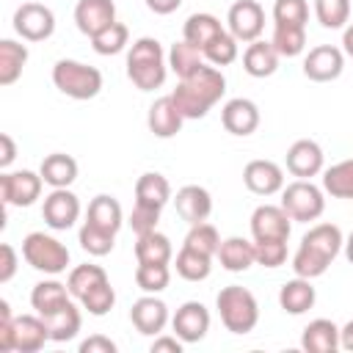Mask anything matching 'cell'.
Returning a JSON list of instances; mask_svg holds the SVG:
<instances>
[{
	"mask_svg": "<svg viewBox=\"0 0 353 353\" xmlns=\"http://www.w3.org/2000/svg\"><path fill=\"white\" fill-rule=\"evenodd\" d=\"M345 245V237H342V229L334 226V223H317L312 226L303 237H301V245L298 251L292 254V270L295 276L301 279H317L328 270V265L339 256Z\"/></svg>",
	"mask_w": 353,
	"mask_h": 353,
	"instance_id": "obj_1",
	"label": "cell"
},
{
	"mask_svg": "<svg viewBox=\"0 0 353 353\" xmlns=\"http://www.w3.org/2000/svg\"><path fill=\"white\" fill-rule=\"evenodd\" d=\"M223 94H226V77L212 63L210 66L204 63L199 72L179 80L176 88L171 91V97L185 119H204L210 113V108L215 102H221Z\"/></svg>",
	"mask_w": 353,
	"mask_h": 353,
	"instance_id": "obj_2",
	"label": "cell"
},
{
	"mask_svg": "<svg viewBox=\"0 0 353 353\" xmlns=\"http://www.w3.org/2000/svg\"><path fill=\"white\" fill-rule=\"evenodd\" d=\"M168 74V58L163 52V44L152 36H143L132 41L127 52V77L141 91H154L165 83Z\"/></svg>",
	"mask_w": 353,
	"mask_h": 353,
	"instance_id": "obj_3",
	"label": "cell"
},
{
	"mask_svg": "<svg viewBox=\"0 0 353 353\" xmlns=\"http://www.w3.org/2000/svg\"><path fill=\"white\" fill-rule=\"evenodd\" d=\"M215 306H218L223 328L232 334H251L259 323V303H256L254 292L240 284L223 287L215 298Z\"/></svg>",
	"mask_w": 353,
	"mask_h": 353,
	"instance_id": "obj_4",
	"label": "cell"
},
{
	"mask_svg": "<svg viewBox=\"0 0 353 353\" xmlns=\"http://www.w3.org/2000/svg\"><path fill=\"white\" fill-rule=\"evenodd\" d=\"M52 83L61 94L72 97V99H94L102 91V72L97 66L72 61V58H61L52 66Z\"/></svg>",
	"mask_w": 353,
	"mask_h": 353,
	"instance_id": "obj_5",
	"label": "cell"
},
{
	"mask_svg": "<svg viewBox=\"0 0 353 353\" xmlns=\"http://www.w3.org/2000/svg\"><path fill=\"white\" fill-rule=\"evenodd\" d=\"M22 256L33 270H41V273H50V276L63 273L66 265H69V248L61 240H55L52 234H44V232H30L22 240Z\"/></svg>",
	"mask_w": 353,
	"mask_h": 353,
	"instance_id": "obj_6",
	"label": "cell"
},
{
	"mask_svg": "<svg viewBox=\"0 0 353 353\" xmlns=\"http://www.w3.org/2000/svg\"><path fill=\"white\" fill-rule=\"evenodd\" d=\"M281 207L287 210V215L292 221L309 223L323 215L325 199H323V190L317 185H312V179H295L281 188Z\"/></svg>",
	"mask_w": 353,
	"mask_h": 353,
	"instance_id": "obj_7",
	"label": "cell"
},
{
	"mask_svg": "<svg viewBox=\"0 0 353 353\" xmlns=\"http://www.w3.org/2000/svg\"><path fill=\"white\" fill-rule=\"evenodd\" d=\"M41 174L36 171H6L0 174V199L6 207H30L41 196Z\"/></svg>",
	"mask_w": 353,
	"mask_h": 353,
	"instance_id": "obj_8",
	"label": "cell"
},
{
	"mask_svg": "<svg viewBox=\"0 0 353 353\" xmlns=\"http://www.w3.org/2000/svg\"><path fill=\"white\" fill-rule=\"evenodd\" d=\"M14 30L25 41H44L55 33V14L44 3H22L14 11Z\"/></svg>",
	"mask_w": 353,
	"mask_h": 353,
	"instance_id": "obj_9",
	"label": "cell"
},
{
	"mask_svg": "<svg viewBox=\"0 0 353 353\" xmlns=\"http://www.w3.org/2000/svg\"><path fill=\"white\" fill-rule=\"evenodd\" d=\"M41 218L50 229L55 232H66L74 226V221L80 218V199L69 190V188H52L50 196H44L41 204Z\"/></svg>",
	"mask_w": 353,
	"mask_h": 353,
	"instance_id": "obj_10",
	"label": "cell"
},
{
	"mask_svg": "<svg viewBox=\"0 0 353 353\" xmlns=\"http://www.w3.org/2000/svg\"><path fill=\"white\" fill-rule=\"evenodd\" d=\"M226 22H229V33L237 41L251 44L265 30V11L256 0H237V3H232L229 14H226Z\"/></svg>",
	"mask_w": 353,
	"mask_h": 353,
	"instance_id": "obj_11",
	"label": "cell"
},
{
	"mask_svg": "<svg viewBox=\"0 0 353 353\" xmlns=\"http://www.w3.org/2000/svg\"><path fill=\"white\" fill-rule=\"evenodd\" d=\"M342 69H345V52L334 44L312 47L303 58V74L314 83H331L342 74Z\"/></svg>",
	"mask_w": 353,
	"mask_h": 353,
	"instance_id": "obj_12",
	"label": "cell"
},
{
	"mask_svg": "<svg viewBox=\"0 0 353 353\" xmlns=\"http://www.w3.org/2000/svg\"><path fill=\"white\" fill-rule=\"evenodd\" d=\"M292 232V218L281 204H259L251 215L254 240H287Z\"/></svg>",
	"mask_w": 353,
	"mask_h": 353,
	"instance_id": "obj_13",
	"label": "cell"
},
{
	"mask_svg": "<svg viewBox=\"0 0 353 353\" xmlns=\"http://www.w3.org/2000/svg\"><path fill=\"white\" fill-rule=\"evenodd\" d=\"M171 328L182 342H201L210 331V312L201 301H185L171 317Z\"/></svg>",
	"mask_w": 353,
	"mask_h": 353,
	"instance_id": "obj_14",
	"label": "cell"
},
{
	"mask_svg": "<svg viewBox=\"0 0 353 353\" xmlns=\"http://www.w3.org/2000/svg\"><path fill=\"white\" fill-rule=\"evenodd\" d=\"M47 339H50V328H47V320L41 314H19V317H14L11 350L36 353V350L44 347Z\"/></svg>",
	"mask_w": 353,
	"mask_h": 353,
	"instance_id": "obj_15",
	"label": "cell"
},
{
	"mask_svg": "<svg viewBox=\"0 0 353 353\" xmlns=\"http://www.w3.org/2000/svg\"><path fill=\"white\" fill-rule=\"evenodd\" d=\"M323 160H325V154H323L320 143L312 138H301L287 149V171L298 179L317 176L323 171Z\"/></svg>",
	"mask_w": 353,
	"mask_h": 353,
	"instance_id": "obj_16",
	"label": "cell"
},
{
	"mask_svg": "<svg viewBox=\"0 0 353 353\" xmlns=\"http://www.w3.org/2000/svg\"><path fill=\"white\" fill-rule=\"evenodd\" d=\"M130 320H132V325L138 328V334H143V336H157V334H163V328L168 325V306H165L160 298H154V295L146 292L143 298H138V301L132 303Z\"/></svg>",
	"mask_w": 353,
	"mask_h": 353,
	"instance_id": "obj_17",
	"label": "cell"
},
{
	"mask_svg": "<svg viewBox=\"0 0 353 353\" xmlns=\"http://www.w3.org/2000/svg\"><path fill=\"white\" fill-rule=\"evenodd\" d=\"M116 22V3L113 0H77L74 6V25L88 39Z\"/></svg>",
	"mask_w": 353,
	"mask_h": 353,
	"instance_id": "obj_18",
	"label": "cell"
},
{
	"mask_svg": "<svg viewBox=\"0 0 353 353\" xmlns=\"http://www.w3.org/2000/svg\"><path fill=\"white\" fill-rule=\"evenodd\" d=\"M221 124H223V130L232 132V135H240V138L251 135V132L259 127V108H256V102H251V99H245V97L229 99V102L221 108Z\"/></svg>",
	"mask_w": 353,
	"mask_h": 353,
	"instance_id": "obj_19",
	"label": "cell"
},
{
	"mask_svg": "<svg viewBox=\"0 0 353 353\" xmlns=\"http://www.w3.org/2000/svg\"><path fill=\"white\" fill-rule=\"evenodd\" d=\"M243 182L256 196H273L284 188V171L273 160H251L243 168Z\"/></svg>",
	"mask_w": 353,
	"mask_h": 353,
	"instance_id": "obj_20",
	"label": "cell"
},
{
	"mask_svg": "<svg viewBox=\"0 0 353 353\" xmlns=\"http://www.w3.org/2000/svg\"><path fill=\"white\" fill-rule=\"evenodd\" d=\"M174 204H176L179 218H182L185 223H190V226L207 221L210 212H212V196H210V190L201 188V185H185V188H179Z\"/></svg>",
	"mask_w": 353,
	"mask_h": 353,
	"instance_id": "obj_21",
	"label": "cell"
},
{
	"mask_svg": "<svg viewBox=\"0 0 353 353\" xmlns=\"http://www.w3.org/2000/svg\"><path fill=\"white\" fill-rule=\"evenodd\" d=\"M182 121H185V116L179 113V108H176V102H174L171 94L154 99L152 108H149V116H146L149 132L154 138H174L182 130Z\"/></svg>",
	"mask_w": 353,
	"mask_h": 353,
	"instance_id": "obj_22",
	"label": "cell"
},
{
	"mask_svg": "<svg viewBox=\"0 0 353 353\" xmlns=\"http://www.w3.org/2000/svg\"><path fill=\"white\" fill-rule=\"evenodd\" d=\"M301 347L309 353H334L339 347V325L325 317L312 320L301 334Z\"/></svg>",
	"mask_w": 353,
	"mask_h": 353,
	"instance_id": "obj_23",
	"label": "cell"
},
{
	"mask_svg": "<svg viewBox=\"0 0 353 353\" xmlns=\"http://www.w3.org/2000/svg\"><path fill=\"white\" fill-rule=\"evenodd\" d=\"M218 259H221L223 270L243 273V270H248L256 262V245L248 243L245 237H226V240H221Z\"/></svg>",
	"mask_w": 353,
	"mask_h": 353,
	"instance_id": "obj_24",
	"label": "cell"
},
{
	"mask_svg": "<svg viewBox=\"0 0 353 353\" xmlns=\"http://www.w3.org/2000/svg\"><path fill=\"white\" fill-rule=\"evenodd\" d=\"M279 52L273 47V41H251L243 52V69L251 74V77H270L276 69H279Z\"/></svg>",
	"mask_w": 353,
	"mask_h": 353,
	"instance_id": "obj_25",
	"label": "cell"
},
{
	"mask_svg": "<svg viewBox=\"0 0 353 353\" xmlns=\"http://www.w3.org/2000/svg\"><path fill=\"white\" fill-rule=\"evenodd\" d=\"M314 301H317V292L312 287V279L295 276L292 281H287L279 290V306L287 314H303V312H309L314 306Z\"/></svg>",
	"mask_w": 353,
	"mask_h": 353,
	"instance_id": "obj_26",
	"label": "cell"
},
{
	"mask_svg": "<svg viewBox=\"0 0 353 353\" xmlns=\"http://www.w3.org/2000/svg\"><path fill=\"white\" fill-rule=\"evenodd\" d=\"M69 301H72L69 287L61 284V281H55V279L39 281V284L33 287V292H30V306H33L36 314H41V317H47V314L63 309Z\"/></svg>",
	"mask_w": 353,
	"mask_h": 353,
	"instance_id": "obj_27",
	"label": "cell"
},
{
	"mask_svg": "<svg viewBox=\"0 0 353 353\" xmlns=\"http://www.w3.org/2000/svg\"><path fill=\"white\" fill-rule=\"evenodd\" d=\"M41 179L50 185V188H69L74 179H77V160L72 154H63V152H52L41 160V168H39Z\"/></svg>",
	"mask_w": 353,
	"mask_h": 353,
	"instance_id": "obj_28",
	"label": "cell"
},
{
	"mask_svg": "<svg viewBox=\"0 0 353 353\" xmlns=\"http://www.w3.org/2000/svg\"><path fill=\"white\" fill-rule=\"evenodd\" d=\"M171 201V185L163 174L157 171H146L138 176L135 182V204H146V207H157L163 210Z\"/></svg>",
	"mask_w": 353,
	"mask_h": 353,
	"instance_id": "obj_29",
	"label": "cell"
},
{
	"mask_svg": "<svg viewBox=\"0 0 353 353\" xmlns=\"http://www.w3.org/2000/svg\"><path fill=\"white\" fill-rule=\"evenodd\" d=\"M85 221L94 223V226H99V229H105V232H113L116 234L121 229V223H124V212H121V204L113 196L99 193V196L91 199L88 212H85Z\"/></svg>",
	"mask_w": 353,
	"mask_h": 353,
	"instance_id": "obj_30",
	"label": "cell"
},
{
	"mask_svg": "<svg viewBox=\"0 0 353 353\" xmlns=\"http://www.w3.org/2000/svg\"><path fill=\"white\" fill-rule=\"evenodd\" d=\"M221 33H223L221 19L212 17V14H190V17L185 19V25H182V39L190 41L193 47H199V50H204V47H207L210 41H215Z\"/></svg>",
	"mask_w": 353,
	"mask_h": 353,
	"instance_id": "obj_31",
	"label": "cell"
},
{
	"mask_svg": "<svg viewBox=\"0 0 353 353\" xmlns=\"http://www.w3.org/2000/svg\"><path fill=\"white\" fill-rule=\"evenodd\" d=\"M25 63H28V47L14 39H3L0 41V85H14Z\"/></svg>",
	"mask_w": 353,
	"mask_h": 353,
	"instance_id": "obj_32",
	"label": "cell"
},
{
	"mask_svg": "<svg viewBox=\"0 0 353 353\" xmlns=\"http://www.w3.org/2000/svg\"><path fill=\"white\" fill-rule=\"evenodd\" d=\"M174 256L171 240L163 232H149V234H138L135 240V259L138 262H152V265H168Z\"/></svg>",
	"mask_w": 353,
	"mask_h": 353,
	"instance_id": "obj_33",
	"label": "cell"
},
{
	"mask_svg": "<svg viewBox=\"0 0 353 353\" xmlns=\"http://www.w3.org/2000/svg\"><path fill=\"white\" fill-rule=\"evenodd\" d=\"M44 320H47V328H50V339L52 342H69V339H74L77 331H80V325H83V314H80V309L72 301L63 309L47 314Z\"/></svg>",
	"mask_w": 353,
	"mask_h": 353,
	"instance_id": "obj_34",
	"label": "cell"
},
{
	"mask_svg": "<svg viewBox=\"0 0 353 353\" xmlns=\"http://www.w3.org/2000/svg\"><path fill=\"white\" fill-rule=\"evenodd\" d=\"M204 66V52L199 50V47H193L190 41H176V44H171V50H168V69L179 77V80H185V77H190L193 72H199Z\"/></svg>",
	"mask_w": 353,
	"mask_h": 353,
	"instance_id": "obj_35",
	"label": "cell"
},
{
	"mask_svg": "<svg viewBox=\"0 0 353 353\" xmlns=\"http://www.w3.org/2000/svg\"><path fill=\"white\" fill-rule=\"evenodd\" d=\"M323 190L334 199H350L353 201V160H339L331 168L323 171Z\"/></svg>",
	"mask_w": 353,
	"mask_h": 353,
	"instance_id": "obj_36",
	"label": "cell"
},
{
	"mask_svg": "<svg viewBox=\"0 0 353 353\" xmlns=\"http://www.w3.org/2000/svg\"><path fill=\"white\" fill-rule=\"evenodd\" d=\"M105 281H108L105 268H99V265H77V268H72V273L66 279V287H69L72 298L83 301L94 287H99Z\"/></svg>",
	"mask_w": 353,
	"mask_h": 353,
	"instance_id": "obj_37",
	"label": "cell"
},
{
	"mask_svg": "<svg viewBox=\"0 0 353 353\" xmlns=\"http://www.w3.org/2000/svg\"><path fill=\"white\" fill-rule=\"evenodd\" d=\"M174 265H176V273H179L185 281H204V279L210 276V270H212V256L199 254V251L182 245V251H179L176 259H174Z\"/></svg>",
	"mask_w": 353,
	"mask_h": 353,
	"instance_id": "obj_38",
	"label": "cell"
},
{
	"mask_svg": "<svg viewBox=\"0 0 353 353\" xmlns=\"http://www.w3.org/2000/svg\"><path fill=\"white\" fill-rule=\"evenodd\" d=\"M273 47L281 58H295L306 50V28H292V25H276L273 28Z\"/></svg>",
	"mask_w": 353,
	"mask_h": 353,
	"instance_id": "obj_39",
	"label": "cell"
},
{
	"mask_svg": "<svg viewBox=\"0 0 353 353\" xmlns=\"http://www.w3.org/2000/svg\"><path fill=\"white\" fill-rule=\"evenodd\" d=\"M77 243H80V248L88 251L91 256H105V254L113 251V245H116V234H113V232H105V229H99V226H94V223L85 221V223L80 226Z\"/></svg>",
	"mask_w": 353,
	"mask_h": 353,
	"instance_id": "obj_40",
	"label": "cell"
},
{
	"mask_svg": "<svg viewBox=\"0 0 353 353\" xmlns=\"http://www.w3.org/2000/svg\"><path fill=\"white\" fill-rule=\"evenodd\" d=\"M185 248H193L199 254H207V256H218V248H221V237H218V229L207 221L201 223H193L190 232L185 234Z\"/></svg>",
	"mask_w": 353,
	"mask_h": 353,
	"instance_id": "obj_41",
	"label": "cell"
},
{
	"mask_svg": "<svg viewBox=\"0 0 353 353\" xmlns=\"http://www.w3.org/2000/svg\"><path fill=\"white\" fill-rule=\"evenodd\" d=\"M127 44H130V30H127V25H121V22H113V25H108L105 30H99L97 36H91V47H94V52H99V55H116V52H121Z\"/></svg>",
	"mask_w": 353,
	"mask_h": 353,
	"instance_id": "obj_42",
	"label": "cell"
},
{
	"mask_svg": "<svg viewBox=\"0 0 353 353\" xmlns=\"http://www.w3.org/2000/svg\"><path fill=\"white\" fill-rule=\"evenodd\" d=\"M314 17L323 28L339 30L350 19V0H314Z\"/></svg>",
	"mask_w": 353,
	"mask_h": 353,
	"instance_id": "obj_43",
	"label": "cell"
},
{
	"mask_svg": "<svg viewBox=\"0 0 353 353\" xmlns=\"http://www.w3.org/2000/svg\"><path fill=\"white\" fill-rule=\"evenodd\" d=\"M168 281H171V270H168V265L138 262V268H135V284H138L143 292L157 295V292H163V290L168 287Z\"/></svg>",
	"mask_w": 353,
	"mask_h": 353,
	"instance_id": "obj_44",
	"label": "cell"
},
{
	"mask_svg": "<svg viewBox=\"0 0 353 353\" xmlns=\"http://www.w3.org/2000/svg\"><path fill=\"white\" fill-rule=\"evenodd\" d=\"M237 44H240V41H237L232 33L223 30L215 41H210V44L201 50V52H204V61L212 63V66H229V63L237 61V52H240Z\"/></svg>",
	"mask_w": 353,
	"mask_h": 353,
	"instance_id": "obj_45",
	"label": "cell"
},
{
	"mask_svg": "<svg viewBox=\"0 0 353 353\" xmlns=\"http://www.w3.org/2000/svg\"><path fill=\"white\" fill-rule=\"evenodd\" d=\"M306 19H309V3L306 0H276L273 3V22L276 25L306 28Z\"/></svg>",
	"mask_w": 353,
	"mask_h": 353,
	"instance_id": "obj_46",
	"label": "cell"
},
{
	"mask_svg": "<svg viewBox=\"0 0 353 353\" xmlns=\"http://www.w3.org/2000/svg\"><path fill=\"white\" fill-rule=\"evenodd\" d=\"M80 303H83V309H85L88 314L102 317V314H108V312L113 309V303H116V292H113L110 281H105V284L94 287V290L80 301Z\"/></svg>",
	"mask_w": 353,
	"mask_h": 353,
	"instance_id": "obj_47",
	"label": "cell"
},
{
	"mask_svg": "<svg viewBox=\"0 0 353 353\" xmlns=\"http://www.w3.org/2000/svg\"><path fill=\"white\" fill-rule=\"evenodd\" d=\"M254 245H256V265L281 268L287 262V240H254Z\"/></svg>",
	"mask_w": 353,
	"mask_h": 353,
	"instance_id": "obj_48",
	"label": "cell"
},
{
	"mask_svg": "<svg viewBox=\"0 0 353 353\" xmlns=\"http://www.w3.org/2000/svg\"><path fill=\"white\" fill-rule=\"evenodd\" d=\"M157 221H160V210L157 207H146V204H135L132 212H130V218H127V223L135 232V237L154 232L157 229Z\"/></svg>",
	"mask_w": 353,
	"mask_h": 353,
	"instance_id": "obj_49",
	"label": "cell"
},
{
	"mask_svg": "<svg viewBox=\"0 0 353 353\" xmlns=\"http://www.w3.org/2000/svg\"><path fill=\"white\" fill-rule=\"evenodd\" d=\"M11 328H14V314L8 301H0V350L11 353Z\"/></svg>",
	"mask_w": 353,
	"mask_h": 353,
	"instance_id": "obj_50",
	"label": "cell"
},
{
	"mask_svg": "<svg viewBox=\"0 0 353 353\" xmlns=\"http://www.w3.org/2000/svg\"><path fill=\"white\" fill-rule=\"evenodd\" d=\"M0 256H3V262H0V281L6 284L17 273V251H14V245L11 243H3L0 245Z\"/></svg>",
	"mask_w": 353,
	"mask_h": 353,
	"instance_id": "obj_51",
	"label": "cell"
},
{
	"mask_svg": "<svg viewBox=\"0 0 353 353\" xmlns=\"http://www.w3.org/2000/svg\"><path fill=\"white\" fill-rule=\"evenodd\" d=\"M80 353H116V342L102 334H94L80 342Z\"/></svg>",
	"mask_w": 353,
	"mask_h": 353,
	"instance_id": "obj_52",
	"label": "cell"
},
{
	"mask_svg": "<svg viewBox=\"0 0 353 353\" xmlns=\"http://www.w3.org/2000/svg\"><path fill=\"white\" fill-rule=\"evenodd\" d=\"M182 339L174 334V336H160L157 334V339L152 342V353H182Z\"/></svg>",
	"mask_w": 353,
	"mask_h": 353,
	"instance_id": "obj_53",
	"label": "cell"
},
{
	"mask_svg": "<svg viewBox=\"0 0 353 353\" xmlns=\"http://www.w3.org/2000/svg\"><path fill=\"white\" fill-rule=\"evenodd\" d=\"M0 146H3V152H0V168H8L14 163V157H17V143H14V138L8 132H3L0 135Z\"/></svg>",
	"mask_w": 353,
	"mask_h": 353,
	"instance_id": "obj_54",
	"label": "cell"
},
{
	"mask_svg": "<svg viewBox=\"0 0 353 353\" xmlns=\"http://www.w3.org/2000/svg\"><path fill=\"white\" fill-rule=\"evenodd\" d=\"M179 6H182V0H146V8L154 11V14H160V17L174 14Z\"/></svg>",
	"mask_w": 353,
	"mask_h": 353,
	"instance_id": "obj_55",
	"label": "cell"
},
{
	"mask_svg": "<svg viewBox=\"0 0 353 353\" xmlns=\"http://www.w3.org/2000/svg\"><path fill=\"white\" fill-rule=\"evenodd\" d=\"M339 347L353 350V320H347V323L339 328Z\"/></svg>",
	"mask_w": 353,
	"mask_h": 353,
	"instance_id": "obj_56",
	"label": "cell"
},
{
	"mask_svg": "<svg viewBox=\"0 0 353 353\" xmlns=\"http://www.w3.org/2000/svg\"><path fill=\"white\" fill-rule=\"evenodd\" d=\"M342 52L347 55V58H353V22L345 28V33H342Z\"/></svg>",
	"mask_w": 353,
	"mask_h": 353,
	"instance_id": "obj_57",
	"label": "cell"
},
{
	"mask_svg": "<svg viewBox=\"0 0 353 353\" xmlns=\"http://www.w3.org/2000/svg\"><path fill=\"white\" fill-rule=\"evenodd\" d=\"M345 256H347V262L353 265V232H350L347 240H345Z\"/></svg>",
	"mask_w": 353,
	"mask_h": 353,
	"instance_id": "obj_58",
	"label": "cell"
}]
</instances>
